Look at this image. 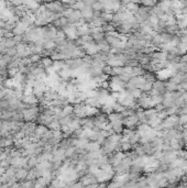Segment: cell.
<instances>
[{
  "label": "cell",
  "mask_w": 187,
  "mask_h": 188,
  "mask_svg": "<svg viewBox=\"0 0 187 188\" xmlns=\"http://www.w3.org/2000/svg\"><path fill=\"white\" fill-rule=\"evenodd\" d=\"M175 50H176V53L180 56L187 55V43H184V42L180 41L175 46Z\"/></svg>",
  "instance_id": "9c48e42d"
},
{
  "label": "cell",
  "mask_w": 187,
  "mask_h": 188,
  "mask_svg": "<svg viewBox=\"0 0 187 188\" xmlns=\"http://www.w3.org/2000/svg\"><path fill=\"white\" fill-rule=\"evenodd\" d=\"M41 55H37V54H32L30 56V60L32 64H39L41 62Z\"/></svg>",
  "instance_id": "ac0fdd59"
},
{
  "label": "cell",
  "mask_w": 187,
  "mask_h": 188,
  "mask_svg": "<svg viewBox=\"0 0 187 188\" xmlns=\"http://www.w3.org/2000/svg\"><path fill=\"white\" fill-rule=\"evenodd\" d=\"M41 65L44 70H47V68L52 67L53 66V60H52L51 57H42L41 58Z\"/></svg>",
  "instance_id": "4fadbf2b"
},
{
  "label": "cell",
  "mask_w": 187,
  "mask_h": 188,
  "mask_svg": "<svg viewBox=\"0 0 187 188\" xmlns=\"http://www.w3.org/2000/svg\"><path fill=\"white\" fill-rule=\"evenodd\" d=\"M6 54H7V55H9V56H11V57H16V55H17L16 47H13V49H7Z\"/></svg>",
  "instance_id": "44dd1931"
},
{
  "label": "cell",
  "mask_w": 187,
  "mask_h": 188,
  "mask_svg": "<svg viewBox=\"0 0 187 188\" xmlns=\"http://www.w3.org/2000/svg\"><path fill=\"white\" fill-rule=\"evenodd\" d=\"M1 43L5 45L6 49H13V47L17 46L12 39H3L2 41H1Z\"/></svg>",
  "instance_id": "2e32d148"
},
{
  "label": "cell",
  "mask_w": 187,
  "mask_h": 188,
  "mask_svg": "<svg viewBox=\"0 0 187 188\" xmlns=\"http://www.w3.org/2000/svg\"><path fill=\"white\" fill-rule=\"evenodd\" d=\"M18 73H19V68H10V70H8V76H9L10 78H14Z\"/></svg>",
  "instance_id": "d6986e66"
},
{
  "label": "cell",
  "mask_w": 187,
  "mask_h": 188,
  "mask_svg": "<svg viewBox=\"0 0 187 188\" xmlns=\"http://www.w3.org/2000/svg\"><path fill=\"white\" fill-rule=\"evenodd\" d=\"M112 18H113V14L108 13V12H101L100 20L103 23L105 24H110L112 22Z\"/></svg>",
  "instance_id": "7c38bea8"
},
{
  "label": "cell",
  "mask_w": 187,
  "mask_h": 188,
  "mask_svg": "<svg viewBox=\"0 0 187 188\" xmlns=\"http://www.w3.org/2000/svg\"><path fill=\"white\" fill-rule=\"evenodd\" d=\"M63 32L65 33L66 39L70 40V41H76V40L79 39V35H78L77 32V28L74 26V24H68L65 28L62 29Z\"/></svg>",
  "instance_id": "6da1fadb"
},
{
  "label": "cell",
  "mask_w": 187,
  "mask_h": 188,
  "mask_svg": "<svg viewBox=\"0 0 187 188\" xmlns=\"http://www.w3.org/2000/svg\"><path fill=\"white\" fill-rule=\"evenodd\" d=\"M62 114H63V117H73L75 114V107L68 104L62 109Z\"/></svg>",
  "instance_id": "8fae6325"
},
{
  "label": "cell",
  "mask_w": 187,
  "mask_h": 188,
  "mask_svg": "<svg viewBox=\"0 0 187 188\" xmlns=\"http://www.w3.org/2000/svg\"><path fill=\"white\" fill-rule=\"evenodd\" d=\"M65 18L67 19L70 24H75V23H77L78 21H80L82 14H80V11H78V10H73V11L70 12L67 17H65Z\"/></svg>",
  "instance_id": "8992f818"
},
{
  "label": "cell",
  "mask_w": 187,
  "mask_h": 188,
  "mask_svg": "<svg viewBox=\"0 0 187 188\" xmlns=\"http://www.w3.org/2000/svg\"><path fill=\"white\" fill-rule=\"evenodd\" d=\"M34 185H35V181H20L18 184V188H34Z\"/></svg>",
  "instance_id": "9a60e30c"
},
{
  "label": "cell",
  "mask_w": 187,
  "mask_h": 188,
  "mask_svg": "<svg viewBox=\"0 0 187 188\" xmlns=\"http://www.w3.org/2000/svg\"><path fill=\"white\" fill-rule=\"evenodd\" d=\"M46 9L52 13H62L66 10L64 7L63 2H51V3H44Z\"/></svg>",
  "instance_id": "277c9868"
},
{
  "label": "cell",
  "mask_w": 187,
  "mask_h": 188,
  "mask_svg": "<svg viewBox=\"0 0 187 188\" xmlns=\"http://www.w3.org/2000/svg\"><path fill=\"white\" fill-rule=\"evenodd\" d=\"M28 174H29V171L26 168H19V170H16V174H14V178L17 179L18 183L20 181H23L26 179L28 177Z\"/></svg>",
  "instance_id": "52a82bcc"
},
{
  "label": "cell",
  "mask_w": 187,
  "mask_h": 188,
  "mask_svg": "<svg viewBox=\"0 0 187 188\" xmlns=\"http://www.w3.org/2000/svg\"><path fill=\"white\" fill-rule=\"evenodd\" d=\"M126 157V154L123 152H113V153L110 154V156L108 157L109 160V164L112 167H116L122 162V160Z\"/></svg>",
  "instance_id": "7a4b0ae2"
},
{
  "label": "cell",
  "mask_w": 187,
  "mask_h": 188,
  "mask_svg": "<svg viewBox=\"0 0 187 188\" xmlns=\"http://www.w3.org/2000/svg\"><path fill=\"white\" fill-rule=\"evenodd\" d=\"M64 62H65L66 66L70 70H76L84 65V60L83 58H68V60H65Z\"/></svg>",
  "instance_id": "3957f363"
},
{
  "label": "cell",
  "mask_w": 187,
  "mask_h": 188,
  "mask_svg": "<svg viewBox=\"0 0 187 188\" xmlns=\"http://www.w3.org/2000/svg\"><path fill=\"white\" fill-rule=\"evenodd\" d=\"M111 127H112V131L115 134H121L123 132V123L122 122H113L111 123Z\"/></svg>",
  "instance_id": "30bf717a"
},
{
  "label": "cell",
  "mask_w": 187,
  "mask_h": 188,
  "mask_svg": "<svg viewBox=\"0 0 187 188\" xmlns=\"http://www.w3.org/2000/svg\"><path fill=\"white\" fill-rule=\"evenodd\" d=\"M49 130H52V131H56V130H61V124H60V121L57 120H53L51 123L49 124L47 127Z\"/></svg>",
  "instance_id": "e0dca14e"
},
{
  "label": "cell",
  "mask_w": 187,
  "mask_h": 188,
  "mask_svg": "<svg viewBox=\"0 0 187 188\" xmlns=\"http://www.w3.org/2000/svg\"><path fill=\"white\" fill-rule=\"evenodd\" d=\"M178 119H180V125H186L187 124V114H180V116L178 117Z\"/></svg>",
  "instance_id": "ffe728a7"
},
{
  "label": "cell",
  "mask_w": 187,
  "mask_h": 188,
  "mask_svg": "<svg viewBox=\"0 0 187 188\" xmlns=\"http://www.w3.org/2000/svg\"><path fill=\"white\" fill-rule=\"evenodd\" d=\"M36 123L35 122H26L23 125V128H22V130H23L24 134H26V137H32L33 134H34V131L35 129H36Z\"/></svg>",
  "instance_id": "5b68a950"
},
{
  "label": "cell",
  "mask_w": 187,
  "mask_h": 188,
  "mask_svg": "<svg viewBox=\"0 0 187 188\" xmlns=\"http://www.w3.org/2000/svg\"><path fill=\"white\" fill-rule=\"evenodd\" d=\"M100 147L101 146L99 145L97 142H89L86 147V152L87 153H89V152H96L98 151V150H100Z\"/></svg>",
  "instance_id": "5bb4252c"
},
{
  "label": "cell",
  "mask_w": 187,
  "mask_h": 188,
  "mask_svg": "<svg viewBox=\"0 0 187 188\" xmlns=\"http://www.w3.org/2000/svg\"><path fill=\"white\" fill-rule=\"evenodd\" d=\"M77 32H78L79 37L86 36V35H90V27H89V24L85 23V24H83V26L78 27Z\"/></svg>",
  "instance_id": "ba28073f"
}]
</instances>
